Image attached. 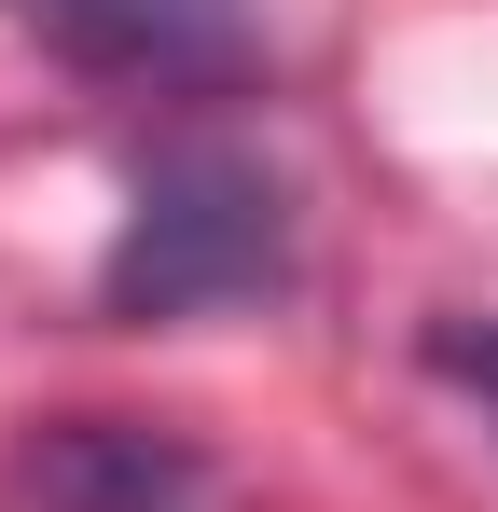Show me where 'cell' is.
<instances>
[{
  "label": "cell",
  "mask_w": 498,
  "mask_h": 512,
  "mask_svg": "<svg viewBox=\"0 0 498 512\" xmlns=\"http://www.w3.org/2000/svg\"><path fill=\"white\" fill-rule=\"evenodd\" d=\"M277 263H291L277 167L236 139H166L111 222V250H97V305L111 319H208V305L277 291Z\"/></svg>",
  "instance_id": "obj_1"
},
{
  "label": "cell",
  "mask_w": 498,
  "mask_h": 512,
  "mask_svg": "<svg viewBox=\"0 0 498 512\" xmlns=\"http://www.w3.org/2000/svg\"><path fill=\"white\" fill-rule=\"evenodd\" d=\"M14 28L83 70V84H139V97H194L249 70V0H14Z\"/></svg>",
  "instance_id": "obj_2"
},
{
  "label": "cell",
  "mask_w": 498,
  "mask_h": 512,
  "mask_svg": "<svg viewBox=\"0 0 498 512\" xmlns=\"http://www.w3.org/2000/svg\"><path fill=\"white\" fill-rule=\"evenodd\" d=\"M28 499L42 512H194L208 499V457L153 416H56L28 443Z\"/></svg>",
  "instance_id": "obj_3"
},
{
  "label": "cell",
  "mask_w": 498,
  "mask_h": 512,
  "mask_svg": "<svg viewBox=\"0 0 498 512\" xmlns=\"http://www.w3.org/2000/svg\"><path fill=\"white\" fill-rule=\"evenodd\" d=\"M429 374L457 402H485V429H498V319H429Z\"/></svg>",
  "instance_id": "obj_4"
}]
</instances>
